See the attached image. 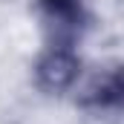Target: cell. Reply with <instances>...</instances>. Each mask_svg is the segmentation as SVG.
Returning a JSON list of instances; mask_svg holds the SVG:
<instances>
[{"label": "cell", "instance_id": "1", "mask_svg": "<svg viewBox=\"0 0 124 124\" xmlns=\"http://www.w3.org/2000/svg\"><path fill=\"white\" fill-rule=\"evenodd\" d=\"M46 20L58 23L61 29H78L81 23V0H40Z\"/></svg>", "mask_w": 124, "mask_h": 124}]
</instances>
